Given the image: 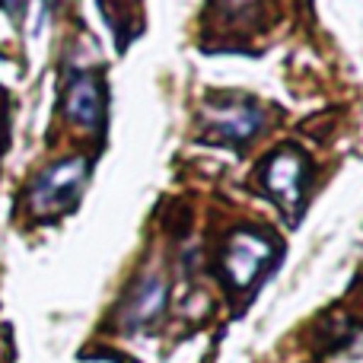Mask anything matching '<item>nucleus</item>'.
Returning <instances> with one entry per match:
<instances>
[{"mask_svg": "<svg viewBox=\"0 0 363 363\" xmlns=\"http://www.w3.org/2000/svg\"><path fill=\"white\" fill-rule=\"evenodd\" d=\"M204 128H211L213 140L220 144L245 147L264 128V112L242 96H230V99H217L207 106Z\"/></svg>", "mask_w": 363, "mask_h": 363, "instance_id": "nucleus-2", "label": "nucleus"}, {"mask_svg": "<svg viewBox=\"0 0 363 363\" xmlns=\"http://www.w3.org/2000/svg\"><path fill=\"white\" fill-rule=\"evenodd\" d=\"M64 115L80 128H99L106 121V89L99 77L89 70H77L64 93Z\"/></svg>", "mask_w": 363, "mask_h": 363, "instance_id": "nucleus-4", "label": "nucleus"}, {"mask_svg": "<svg viewBox=\"0 0 363 363\" xmlns=\"http://www.w3.org/2000/svg\"><path fill=\"white\" fill-rule=\"evenodd\" d=\"M306 182H309V163L303 153L296 150H281L268 160L264 166V185L274 194L281 204H287L294 211V204H303L306 194Z\"/></svg>", "mask_w": 363, "mask_h": 363, "instance_id": "nucleus-5", "label": "nucleus"}, {"mask_svg": "<svg viewBox=\"0 0 363 363\" xmlns=\"http://www.w3.org/2000/svg\"><path fill=\"white\" fill-rule=\"evenodd\" d=\"M271 258V239L255 230H242L223 249V274L236 290H245L264 271Z\"/></svg>", "mask_w": 363, "mask_h": 363, "instance_id": "nucleus-3", "label": "nucleus"}, {"mask_svg": "<svg viewBox=\"0 0 363 363\" xmlns=\"http://www.w3.org/2000/svg\"><path fill=\"white\" fill-rule=\"evenodd\" d=\"M166 294H169V287H166L163 277L147 274L144 281L134 287V294L128 296L125 309H121V322H125L128 332H138V328L157 322L166 309Z\"/></svg>", "mask_w": 363, "mask_h": 363, "instance_id": "nucleus-6", "label": "nucleus"}, {"mask_svg": "<svg viewBox=\"0 0 363 363\" xmlns=\"http://www.w3.org/2000/svg\"><path fill=\"white\" fill-rule=\"evenodd\" d=\"M83 182H86V160H61L35 179L29 191V211L35 217H55L80 198Z\"/></svg>", "mask_w": 363, "mask_h": 363, "instance_id": "nucleus-1", "label": "nucleus"}]
</instances>
